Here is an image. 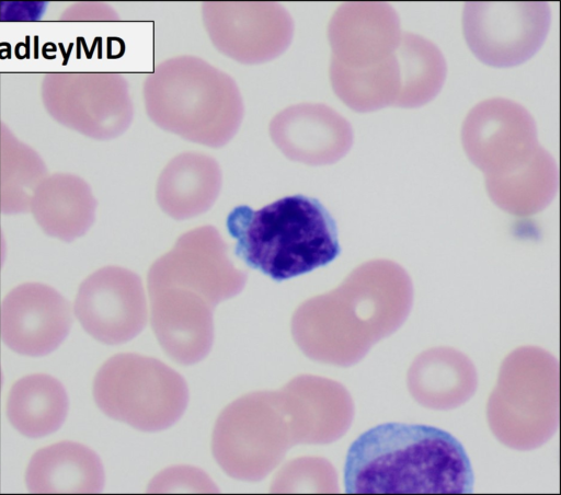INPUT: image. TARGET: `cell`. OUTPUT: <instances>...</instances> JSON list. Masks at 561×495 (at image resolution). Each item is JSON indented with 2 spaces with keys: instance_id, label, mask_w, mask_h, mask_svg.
Returning a JSON list of instances; mask_svg holds the SVG:
<instances>
[{
  "instance_id": "6da1fadb",
  "label": "cell",
  "mask_w": 561,
  "mask_h": 495,
  "mask_svg": "<svg viewBox=\"0 0 561 495\" xmlns=\"http://www.w3.org/2000/svg\"><path fill=\"white\" fill-rule=\"evenodd\" d=\"M474 476L462 444L430 425L389 422L360 434L344 463L345 492L471 493Z\"/></svg>"
},
{
  "instance_id": "7a4b0ae2",
  "label": "cell",
  "mask_w": 561,
  "mask_h": 495,
  "mask_svg": "<svg viewBox=\"0 0 561 495\" xmlns=\"http://www.w3.org/2000/svg\"><path fill=\"white\" fill-rule=\"evenodd\" d=\"M226 226L248 266L282 281L334 261L341 253L335 220L313 197L290 195L260 209L234 207Z\"/></svg>"
},
{
  "instance_id": "3957f363",
  "label": "cell",
  "mask_w": 561,
  "mask_h": 495,
  "mask_svg": "<svg viewBox=\"0 0 561 495\" xmlns=\"http://www.w3.org/2000/svg\"><path fill=\"white\" fill-rule=\"evenodd\" d=\"M375 281L381 262H374L353 273L336 290L301 303L291 319V334L297 346L311 359L347 364L357 357L356 327L366 316L389 333L400 324L410 301V287L402 272L385 287Z\"/></svg>"
},
{
  "instance_id": "277c9868",
  "label": "cell",
  "mask_w": 561,
  "mask_h": 495,
  "mask_svg": "<svg viewBox=\"0 0 561 495\" xmlns=\"http://www.w3.org/2000/svg\"><path fill=\"white\" fill-rule=\"evenodd\" d=\"M93 398L108 417L141 431L174 425L188 403L185 379L157 358L117 354L98 370Z\"/></svg>"
},
{
  "instance_id": "5b68a950",
  "label": "cell",
  "mask_w": 561,
  "mask_h": 495,
  "mask_svg": "<svg viewBox=\"0 0 561 495\" xmlns=\"http://www.w3.org/2000/svg\"><path fill=\"white\" fill-rule=\"evenodd\" d=\"M294 445L278 391H256L234 400L219 414L211 436L218 465L247 482L263 480Z\"/></svg>"
},
{
  "instance_id": "8992f818",
  "label": "cell",
  "mask_w": 561,
  "mask_h": 495,
  "mask_svg": "<svg viewBox=\"0 0 561 495\" xmlns=\"http://www.w3.org/2000/svg\"><path fill=\"white\" fill-rule=\"evenodd\" d=\"M248 280L234 267L227 246L213 228H202L181 237L175 246L159 257L148 273V288L179 286L206 298L215 307L239 295Z\"/></svg>"
},
{
  "instance_id": "52a82bcc",
  "label": "cell",
  "mask_w": 561,
  "mask_h": 495,
  "mask_svg": "<svg viewBox=\"0 0 561 495\" xmlns=\"http://www.w3.org/2000/svg\"><path fill=\"white\" fill-rule=\"evenodd\" d=\"M75 314L87 333L107 345L126 343L145 329L147 300L141 278L119 266H105L79 287Z\"/></svg>"
},
{
  "instance_id": "ba28073f",
  "label": "cell",
  "mask_w": 561,
  "mask_h": 495,
  "mask_svg": "<svg viewBox=\"0 0 561 495\" xmlns=\"http://www.w3.org/2000/svg\"><path fill=\"white\" fill-rule=\"evenodd\" d=\"M72 322L69 301L45 284H21L1 303L2 342L20 355L41 357L53 353L68 336Z\"/></svg>"
},
{
  "instance_id": "9c48e42d",
  "label": "cell",
  "mask_w": 561,
  "mask_h": 495,
  "mask_svg": "<svg viewBox=\"0 0 561 495\" xmlns=\"http://www.w3.org/2000/svg\"><path fill=\"white\" fill-rule=\"evenodd\" d=\"M150 319L165 354L182 365L203 360L214 343V310L203 296L179 286L148 288Z\"/></svg>"
},
{
  "instance_id": "30bf717a",
  "label": "cell",
  "mask_w": 561,
  "mask_h": 495,
  "mask_svg": "<svg viewBox=\"0 0 561 495\" xmlns=\"http://www.w3.org/2000/svg\"><path fill=\"white\" fill-rule=\"evenodd\" d=\"M25 483L31 493H100L105 473L92 449L79 442L61 441L33 454Z\"/></svg>"
},
{
  "instance_id": "8fae6325",
  "label": "cell",
  "mask_w": 561,
  "mask_h": 495,
  "mask_svg": "<svg viewBox=\"0 0 561 495\" xmlns=\"http://www.w3.org/2000/svg\"><path fill=\"white\" fill-rule=\"evenodd\" d=\"M31 205L37 223L48 235L70 242L92 225L96 202L83 180L58 173L38 185Z\"/></svg>"
},
{
  "instance_id": "7c38bea8",
  "label": "cell",
  "mask_w": 561,
  "mask_h": 495,
  "mask_svg": "<svg viewBox=\"0 0 561 495\" xmlns=\"http://www.w3.org/2000/svg\"><path fill=\"white\" fill-rule=\"evenodd\" d=\"M69 400L64 385L46 373L19 379L9 392L5 413L11 425L27 438H41L64 424Z\"/></svg>"
},
{
  "instance_id": "4fadbf2b",
  "label": "cell",
  "mask_w": 561,
  "mask_h": 495,
  "mask_svg": "<svg viewBox=\"0 0 561 495\" xmlns=\"http://www.w3.org/2000/svg\"><path fill=\"white\" fill-rule=\"evenodd\" d=\"M219 187L220 172L213 159L184 153L162 173L158 200L169 215L183 219L206 210L215 200Z\"/></svg>"
},
{
  "instance_id": "5bb4252c",
  "label": "cell",
  "mask_w": 561,
  "mask_h": 495,
  "mask_svg": "<svg viewBox=\"0 0 561 495\" xmlns=\"http://www.w3.org/2000/svg\"><path fill=\"white\" fill-rule=\"evenodd\" d=\"M272 136L288 158L310 164L332 163L352 145V131L343 123H279L272 128Z\"/></svg>"
},
{
  "instance_id": "9a60e30c",
  "label": "cell",
  "mask_w": 561,
  "mask_h": 495,
  "mask_svg": "<svg viewBox=\"0 0 561 495\" xmlns=\"http://www.w3.org/2000/svg\"><path fill=\"white\" fill-rule=\"evenodd\" d=\"M45 165L28 147L14 139L2 142L1 209L20 212L27 209L31 195Z\"/></svg>"
},
{
  "instance_id": "2e32d148",
  "label": "cell",
  "mask_w": 561,
  "mask_h": 495,
  "mask_svg": "<svg viewBox=\"0 0 561 495\" xmlns=\"http://www.w3.org/2000/svg\"><path fill=\"white\" fill-rule=\"evenodd\" d=\"M149 492L169 491H217L205 473L195 468H170L158 474L150 483Z\"/></svg>"
}]
</instances>
